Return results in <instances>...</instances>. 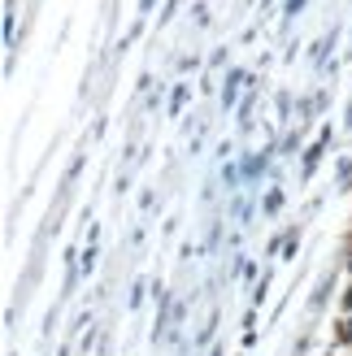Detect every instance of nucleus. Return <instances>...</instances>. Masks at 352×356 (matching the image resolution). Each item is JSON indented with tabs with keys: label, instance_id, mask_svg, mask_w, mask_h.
Masks as SVG:
<instances>
[{
	"label": "nucleus",
	"instance_id": "f257e3e1",
	"mask_svg": "<svg viewBox=\"0 0 352 356\" xmlns=\"http://www.w3.org/2000/svg\"><path fill=\"white\" fill-rule=\"evenodd\" d=\"M348 309H352V291H348Z\"/></svg>",
	"mask_w": 352,
	"mask_h": 356
}]
</instances>
